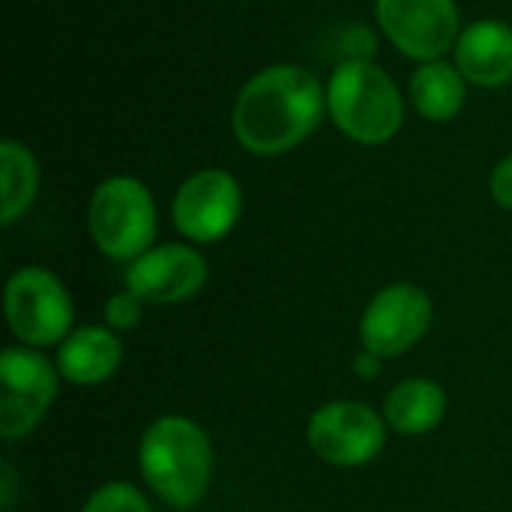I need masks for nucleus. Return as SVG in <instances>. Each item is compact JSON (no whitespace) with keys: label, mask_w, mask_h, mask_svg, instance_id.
I'll return each mask as SVG.
<instances>
[{"label":"nucleus","mask_w":512,"mask_h":512,"mask_svg":"<svg viewBox=\"0 0 512 512\" xmlns=\"http://www.w3.org/2000/svg\"><path fill=\"white\" fill-rule=\"evenodd\" d=\"M432 324V300L423 288L396 282L381 288L363 312V351L375 357H399L414 348Z\"/></svg>","instance_id":"nucleus-10"},{"label":"nucleus","mask_w":512,"mask_h":512,"mask_svg":"<svg viewBox=\"0 0 512 512\" xmlns=\"http://www.w3.org/2000/svg\"><path fill=\"white\" fill-rule=\"evenodd\" d=\"M411 102L426 120L447 123L465 105V75L447 60L423 63L411 75Z\"/></svg>","instance_id":"nucleus-15"},{"label":"nucleus","mask_w":512,"mask_h":512,"mask_svg":"<svg viewBox=\"0 0 512 512\" xmlns=\"http://www.w3.org/2000/svg\"><path fill=\"white\" fill-rule=\"evenodd\" d=\"M138 468L162 504L192 510L210 489L213 447L189 417H159L141 435Z\"/></svg>","instance_id":"nucleus-2"},{"label":"nucleus","mask_w":512,"mask_h":512,"mask_svg":"<svg viewBox=\"0 0 512 512\" xmlns=\"http://www.w3.org/2000/svg\"><path fill=\"white\" fill-rule=\"evenodd\" d=\"M447 414V396L435 381L411 378L396 384L384 399V420L399 435H426Z\"/></svg>","instance_id":"nucleus-14"},{"label":"nucleus","mask_w":512,"mask_h":512,"mask_svg":"<svg viewBox=\"0 0 512 512\" xmlns=\"http://www.w3.org/2000/svg\"><path fill=\"white\" fill-rule=\"evenodd\" d=\"M243 213V189L222 168H201L183 180L174 195L171 216L177 231L192 243L222 240Z\"/></svg>","instance_id":"nucleus-9"},{"label":"nucleus","mask_w":512,"mask_h":512,"mask_svg":"<svg viewBox=\"0 0 512 512\" xmlns=\"http://www.w3.org/2000/svg\"><path fill=\"white\" fill-rule=\"evenodd\" d=\"M57 366L39 348L15 345L0 354V435L18 441L30 435L57 396Z\"/></svg>","instance_id":"nucleus-6"},{"label":"nucleus","mask_w":512,"mask_h":512,"mask_svg":"<svg viewBox=\"0 0 512 512\" xmlns=\"http://www.w3.org/2000/svg\"><path fill=\"white\" fill-rule=\"evenodd\" d=\"M12 507V468L3 465V510Z\"/></svg>","instance_id":"nucleus-21"},{"label":"nucleus","mask_w":512,"mask_h":512,"mask_svg":"<svg viewBox=\"0 0 512 512\" xmlns=\"http://www.w3.org/2000/svg\"><path fill=\"white\" fill-rule=\"evenodd\" d=\"M456 66L477 87H501L512 81V27L501 18L468 24L456 42Z\"/></svg>","instance_id":"nucleus-12"},{"label":"nucleus","mask_w":512,"mask_h":512,"mask_svg":"<svg viewBox=\"0 0 512 512\" xmlns=\"http://www.w3.org/2000/svg\"><path fill=\"white\" fill-rule=\"evenodd\" d=\"M384 417L363 402H330L309 420L306 438L318 459L336 468H360L378 459L387 432Z\"/></svg>","instance_id":"nucleus-8"},{"label":"nucleus","mask_w":512,"mask_h":512,"mask_svg":"<svg viewBox=\"0 0 512 512\" xmlns=\"http://www.w3.org/2000/svg\"><path fill=\"white\" fill-rule=\"evenodd\" d=\"M378 363H381V357L363 351V357H357V363H354V372L363 375V378H375L378 375Z\"/></svg>","instance_id":"nucleus-20"},{"label":"nucleus","mask_w":512,"mask_h":512,"mask_svg":"<svg viewBox=\"0 0 512 512\" xmlns=\"http://www.w3.org/2000/svg\"><path fill=\"white\" fill-rule=\"evenodd\" d=\"M6 321L27 348L60 345L72 333V297L45 267H21L6 282Z\"/></svg>","instance_id":"nucleus-5"},{"label":"nucleus","mask_w":512,"mask_h":512,"mask_svg":"<svg viewBox=\"0 0 512 512\" xmlns=\"http://www.w3.org/2000/svg\"><path fill=\"white\" fill-rule=\"evenodd\" d=\"M327 90L294 63H276L252 75L234 99L231 129L255 156H279L303 144L321 123Z\"/></svg>","instance_id":"nucleus-1"},{"label":"nucleus","mask_w":512,"mask_h":512,"mask_svg":"<svg viewBox=\"0 0 512 512\" xmlns=\"http://www.w3.org/2000/svg\"><path fill=\"white\" fill-rule=\"evenodd\" d=\"M375 21L405 57L420 63L441 60L462 36L453 0H375Z\"/></svg>","instance_id":"nucleus-7"},{"label":"nucleus","mask_w":512,"mask_h":512,"mask_svg":"<svg viewBox=\"0 0 512 512\" xmlns=\"http://www.w3.org/2000/svg\"><path fill=\"white\" fill-rule=\"evenodd\" d=\"M81 512H153L147 498L129 483H108L96 489Z\"/></svg>","instance_id":"nucleus-17"},{"label":"nucleus","mask_w":512,"mask_h":512,"mask_svg":"<svg viewBox=\"0 0 512 512\" xmlns=\"http://www.w3.org/2000/svg\"><path fill=\"white\" fill-rule=\"evenodd\" d=\"M141 309L144 303L132 294V291H123V294H114L108 303H105V321L111 330H135L138 321H141Z\"/></svg>","instance_id":"nucleus-18"},{"label":"nucleus","mask_w":512,"mask_h":512,"mask_svg":"<svg viewBox=\"0 0 512 512\" xmlns=\"http://www.w3.org/2000/svg\"><path fill=\"white\" fill-rule=\"evenodd\" d=\"M207 282V261L186 243H165L147 249L126 270V291L144 306H168L195 297Z\"/></svg>","instance_id":"nucleus-11"},{"label":"nucleus","mask_w":512,"mask_h":512,"mask_svg":"<svg viewBox=\"0 0 512 512\" xmlns=\"http://www.w3.org/2000/svg\"><path fill=\"white\" fill-rule=\"evenodd\" d=\"M492 198L504 210H512V156L501 159L492 171Z\"/></svg>","instance_id":"nucleus-19"},{"label":"nucleus","mask_w":512,"mask_h":512,"mask_svg":"<svg viewBox=\"0 0 512 512\" xmlns=\"http://www.w3.org/2000/svg\"><path fill=\"white\" fill-rule=\"evenodd\" d=\"M327 111L333 123L357 144H387L405 120V99L396 81L372 60H342L327 84Z\"/></svg>","instance_id":"nucleus-3"},{"label":"nucleus","mask_w":512,"mask_h":512,"mask_svg":"<svg viewBox=\"0 0 512 512\" xmlns=\"http://www.w3.org/2000/svg\"><path fill=\"white\" fill-rule=\"evenodd\" d=\"M123 360L120 339L111 327H78L57 348V372L69 384L93 387L108 381Z\"/></svg>","instance_id":"nucleus-13"},{"label":"nucleus","mask_w":512,"mask_h":512,"mask_svg":"<svg viewBox=\"0 0 512 512\" xmlns=\"http://www.w3.org/2000/svg\"><path fill=\"white\" fill-rule=\"evenodd\" d=\"M39 189V165L33 153L15 141L6 138L0 141V222L12 225L21 219Z\"/></svg>","instance_id":"nucleus-16"},{"label":"nucleus","mask_w":512,"mask_h":512,"mask_svg":"<svg viewBox=\"0 0 512 512\" xmlns=\"http://www.w3.org/2000/svg\"><path fill=\"white\" fill-rule=\"evenodd\" d=\"M87 228L102 255L135 261L156 237V204L150 189L126 174L102 180L90 195Z\"/></svg>","instance_id":"nucleus-4"}]
</instances>
